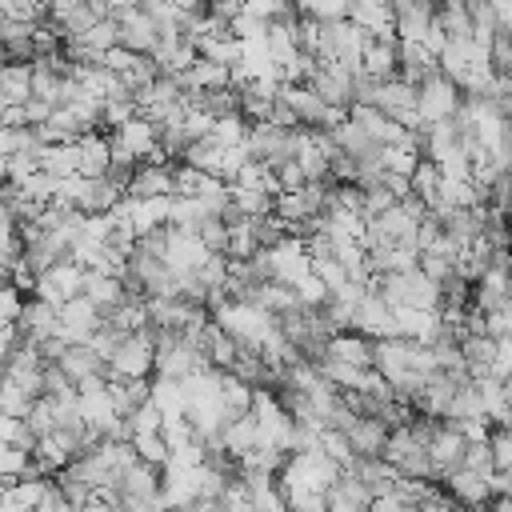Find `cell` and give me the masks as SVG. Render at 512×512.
<instances>
[{
    "instance_id": "27",
    "label": "cell",
    "mask_w": 512,
    "mask_h": 512,
    "mask_svg": "<svg viewBox=\"0 0 512 512\" xmlns=\"http://www.w3.org/2000/svg\"><path fill=\"white\" fill-rule=\"evenodd\" d=\"M8 184V156H0V188Z\"/></svg>"
},
{
    "instance_id": "18",
    "label": "cell",
    "mask_w": 512,
    "mask_h": 512,
    "mask_svg": "<svg viewBox=\"0 0 512 512\" xmlns=\"http://www.w3.org/2000/svg\"><path fill=\"white\" fill-rule=\"evenodd\" d=\"M0 96L8 104H28L32 100V64H4L0 68Z\"/></svg>"
},
{
    "instance_id": "4",
    "label": "cell",
    "mask_w": 512,
    "mask_h": 512,
    "mask_svg": "<svg viewBox=\"0 0 512 512\" xmlns=\"http://www.w3.org/2000/svg\"><path fill=\"white\" fill-rule=\"evenodd\" d=\"M84 276H88V268H80L76 260H60L44 276H36V296L48 300L52 308H60V304L84 296Z\"/></svg>"
},
{
    "instance_id": "22",
    "label": "cell",
    "mask_w": 512,
    "mask_h": 512,
    "mask_svg": "<svg viewBox=\"0 0 512 512\" xmlns=\"http://www.w3.org/2000/svg\"><path fill=\"white\" fill-rule=\"evenodd\" d=\"M488 452H492L496 472H508V468H512V428L492 424V432H488Z\"/></svg>"
},
{
    "instance_id": "20",
    "label": "cell",
    "mask_w": 512,
    "mask_h": 512,
    "mask_svg": "<svg viewBox=\"0 0 512 512\" xmlns=\"http://www.w3.org/2000/svg\"><path fill=\"white\" fill-rule=\"evenodd\" d=\"M208 220L204 204L200 200H188V196H172V208H168V228H180V232H200V224Z\"/></svg>"
},
{
    "instance_id": "25",
    "label": "cell",
    "mask_w": 512,
    "mask_h": 512,
    "mask_svg": "<svg viewBox=\"0 0 512 512\" xmlns=\"http://www.w3.org/2000/svg\"><path fill=\"white\" fill-rule=\"evenodd\" d=\"M272 172H276L280 192H296V188H304V184H308V176H304V168H300L296 160H288V164H280V168H272Z\"/></svg>"
},
{
    "instance_id": "7",
    "label": "cell",
    "mask_w": 512,
    "mask_h": 512,
    "mask_svg": "<svg viewBox=\"0 0 512 512\" xmlns=\"http://www.w3.org/2000/svg\"><path fill=\"white\" fill-rule=\"evenodd\" d=\"M400 68V40L396 36H368L364 56H360V72L372 80H392Z\"/></svg>"
},
{
    "instance_id": "3",
    "label": "cell",
    "mask_w": 512,
    "mask_h": 512,
    "mask_svg": "<svg viewBox=\"0 0 512 512\" xmlns=\"http://www.w3.org/2000/svg\"><path fill=\"white\" fill-rule=\"evenodd\" d=\"M116 24H120V48L136 52V56H152L156 44H160V32L152 24V16L144 8H132V4H120L108 12Z\"/></svg>"
},
{
    "instance_id": "6",
    "label": "cell",
    "mask_w": 512,
    "mask_h": 512,
    "mask_svg": "<svg viewBox=\"0 0 512 512\" xmlns=\"http://www.w3.org/2000/svg\"><path fill=\"white\" fill-rule=\"evenodd\" d=\"M276 96L292 108V116H296V124H300V128H324L328 104L320 100V92H316L312 84H280V92H276Z\"/></svg>"
},
{
    "instance_id": "1",
    "label": "cell",
    "mask_w": 512,
    "mask_h": 512,
    "mask_svg": "<svg viewBox=\"0 0 512 512\" xmlns=\"http://www.w3.org/2000/svg\"><path fill=\"white\" fill-rule=\"evenodd\" d=\"M464 92L444 76V72H432L416 84V120H420V132L428 124H440V120H452L456 108H460Z\"/></svg>"
},
{
    "instance_id": "26",
    "label": "cell",
    "mask_w": 512,
    "mask_h": 512,
    "mask_svg": "<svg viewBox=\"0 0 512 512\" xmlns=\"http://www.w3.org/2000/svg\"><path fill=\"white\" fill-rule=\"evenodd\" d=\"M180 12H192V16H204L208 12V0H172Z\"/></svg>"
},
{
    "instance_id": "12",
    "label": "cell",
    "mask_w": 512,
    "mask_h": 512,
    "mask_svg": "<svg viewBox=\"0 0 512 512\" xmlns=\"http://www.w3.org/2000/svg\"><path fill=\"white\" fill-rule=\"evenodd\" d=\"M124 208H128V220H132L136 236H148V232H156V228H168L172 196H152V200H132V196H124Z\"/></svg>"
},
{
    "instance_id": "15",
    "label": "cell",
    "mask_w": 512,
    "mask_h": 512,
    "mask_svg": "<svg viewBox=\"0 0 512 512\" xmlns=\"http://www.w3.org/2000/svg\"><path fill=\"white\" fill-rule=\"evenodd\" d=\"M84 296L100 308V316L128 300L124 296V280L120 276H108V272H96V268H88V276H84Z\"/></svg>"
},
{
    "instance_id": "19",
    "label": "cell",
    "mask_w": 512,
    "mask_h": 512,
    "mask_svg": "<svg viewBox=\"0 0 512 512\" xmlns=\"http://www.w3.org/2000/svg\"><path fill=\"white\" fill-rule=\"evenodd\" d=\"M76 160H80L76 144H48V148H40V172H48L56 180H72L76 176Z\"/></svg>"
},
{
    "instance_id": "24",
    "label": "cell",
    "mask_w": 512,
    "mask_h": 512,
    "mask_svg": "<svg viewBox=\"0 0 512 512\" xmlns=\"http://www.w3.org/2000/svg\"><path fill=\"white\" fill-rule=\"evenodd\" d=\"M24 304H28L24 292H16L12 284H0V320H4V324H16L20 312H24Z\"/></svg>"
},
{
    "instance_id": "5",
    "label": "cell",
    "mask_w": 512,
    "mask_h": 512,
    "mask_svg": "<svg viewBox=\"0 0 512 512\" xmlns=\"http://www.w3.org/2000/svg\"><path fill=\"white\" fill-rule=\"evenodd\" d=\"M376 108L384 116H392L396 124L404 128H416L420 132V120H416V84L392 76V80H380V96H376Z\"/></svg>"
},
{
    "instance_id": "23",
    "label": "cell",
    "mask_w": 512,
    "mask_h": 512,
    "mask_svg": "<svg viewBox=\"0 0 512 512\" xmlns=\"http://www.w3.org/2000/svg\"><path fill=\"white\" fill-rule=\"evenodd\" d=\"M196 236L204 240L208 252H224V256H228V224H224V220H204Z\"/></svg>"
},
{
    "instance_id": "13",
    "label": "cell",
    "mask_w": 512,
    "mask_h": 512,
    "mask_svg": "<svg viewBox=\"0 0 512 512\" xmlns=\"http://www.w3.org/2000/svg\"><path fill=\"white\" fill-rule=\"evenodd\" d=\"M388 424L380 420V416H360L356 424H352V432L344 436L348 440V448H352V456H384V444H388Z\"/></svg>"
},
{
    "instance_id": "9",
    "label": "cell",
    "mask_w": 512,
    "mask_h": 512,
    "mask_svg": "<svg viewBox=\"0 0 512 512\" xmlns=\"http://www.w3.org/2000/svg\"><path fill=\"white\" fill-rule=\"evenodd\" d=\"M56 368H60L72 384H84V380H92V376H108V360H104L100 352H92L88 344H68V348L60 352Z\"/></svg>"
},
{
    "instance_id": "28",
    "label": "cell",
    "mask_w": 512,
    "mask_h": 512,
    "mask_svg": "<svg viewBox=\"0 0 512 512\" xmlns=\"http://www.w3.org/2000/svg\"><path fill=\"white\" fill-rule=\"evenodd\" d=\"M4 496H8V480H0V504H4Z\"/></svg>"
},
{
    "instance_id": "16",
    "label": "cell",
    "mask_w": 512,
    "mask_h": 512,
    "mask_svg": "<svg viewBox=\"0 0 512 512\" xmlns=\"http://www.w3.org/2000/svg\"><path fill=\"white\" fill-rule=\"evenodd\" d=\"M460 352H464V368H468L472 380L496 372V340L492 336H464L460 340Z\"/></svg>"
},
{
    "instance_id": "14",
    "label": "cell",
    "mask_w": 512,
    "mask_h": 512,
    "mask_svg": "<svg viewBox=\"0 0 512 512\" xmlns=\"http://www.w3.org/2000/svg\"><path fill=\"white\" fill-rule=\"evenodd\" d=\"M432 24L448 36V40H472V8L464 0H440L432 8Z\"/></svg>"
},
{
    "instance_id": "17",
    "label": "cell",
    "mask_w": 512,
    "mask_h": 512,
    "mask_svg": "<svg viewBox=\"0 0 512 512\" xmlns=\"http://www.w3.org/2000/svg\"><path fill=\"white\" fill-rule=\"evenodd\" d=\"M216 184H224V180H216V176H208L204 168H192V164H176L172 168V196H188V200H204Z\"/></svg>"
},
{
    "instance_id": "21",
    "label": "cell",
    "mask_w": 512,
    "mask_h": 512,
    "mask_svg": "<svg viewBox=\"0 0 512 512\" xmlns=\"http://www.w3.org/2000/svg\"><path fill=\"white\" fill-rule=\"evenodd\" d=\"M428 28H432V8L416 4V8L396 12V40H420V44H424Z\"/></svg>"
},
{
    "instance_id": "10",
    "label": "cell",
    "mask_w": 512,
    "mask_h": 512,
    "mask_svg": "<svg viewBox=\"0 0 512 512\" xmlns=\"http://www.w3.org/2000/svg\"><path fill=\"white\" fill-rule=\"evenodd\" d=\"M172 168L176 164H136L132 180H128V196L132 200H152V196H172Z\"/></svg>"
},
{
    "instance_id": "11",
    "label": "cell",
    "mask_w": 512,
    "mask_h": 512,
    "mask_svg": "<svg viewBox=\"0 0 512 512\" xmlns=\"http://www.w3.org/2000/svg\"><path fill=\"white\" fill-rule=\"evenodd\" d=\"M328 360H340V364H356V368H372V356H376V340H368L364 332H336L324 348Z\"/></svg>"
},
{
    "instance_id": "2",
    "label": "cell",
    "mask_w": 512,
    "mask_h": 512,
    "mask_svg": "<svg viewBox=\"0 0 512 512\" xmlns=\"http://www.w3.org/2000/svg\"><path fill=\"white\" fill-rule=\"evenodd\" d=\"M148 372H156V344H152L148 328H144V332H128V336L116 344V352L108 356V376L148 380ZM108 376H104V380H108Z\"/></svg>"
},
{
    "instance_id": "8",
    "label": "cell",
    "mask_w": 512,
    "mask_h": 512,
    "mask_svg": "<svg viewBox=\"0 0 512 512\" xmlns=\"http://www.w3.org/2000/svg\"><path fill=\"white\" fill-rule=\"evenodd\" d=\"M16 328H20V336H24L28 344H44V340H52V336L60 332V312H56L48 300L32 296V300L24 304V312H20Z\"/></svg>"
}]
</instances>
